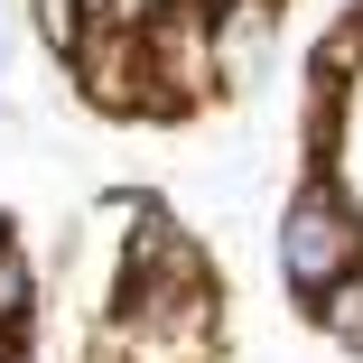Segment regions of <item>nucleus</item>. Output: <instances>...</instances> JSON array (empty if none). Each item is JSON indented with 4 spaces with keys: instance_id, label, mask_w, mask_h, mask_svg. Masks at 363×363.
I'll return each instance as SVG.
<instances>
[{
    "instance_id": "2",
    "label": "nucleus",
    "mask_w": 363,
    "mask_h": 363,
    "mask_svg": "<svg viewBox=\"0 0 363 363\" xmlns=\"http://www.w3.org/2000/svg\"><path fill=\"white\" fill-rule=\"evenodd\" d=\"M140 65H150V121H186L196 103H214V84H224L196 0H150V10H140Z\"/></svg>"
},
{
    "instance_id": "7",
    "label": "nucleus",
    "mask_w": 363,
    "mask_h": 363,
    "mask_svg": "<svg viewBox=\"0 0 363 363\" xmlns=\"http://www.w3.org/2000/svg\"><path fill=\"white\" fill-rule=\"evenodd\" d=\"M28 28H38L47 65H75L84 38H94V10H84V0H28Z\"/></svg>"
},
{
    "instance_id": "6",
    "label": "nucleus",
    "mask_w": 363,
    "mask_h": 363,
    "mask_svg": "<svg viewBox=\"0 0 363 363\" xmlns=\"http://www.w3.org/2000/svg\"><path fill=\"white\" fill-rule=\"evenodd\" d=\"M308 317H317V335H326L335 354H354V363H363V261H354L335 289H317V298H308Z\"/></svg>"
},
{
    "instance_id": "8",
    "label": "nucleus",
    "mask_w": 363,
    "mask_h": 363,
    "mask_svg": "<svg viewBox=\"0 0 363 363\" xmlns=\"http://www.w3.org/2000/svg\"><path fill=\"white\" fill-rule=\"evenodd\" d=\"M0 363H38V354H28V345H19V354H0Z\"/></svg>"
},
{
    "instance_id": "3",
    "label": "nucleus",
    "mask_w": 363,
    "mask_h": 363,
    "mask_svg": "<svg viewBox=\"0 0 363 363\" xmlns=\"http://www.w3.org/2000/svg\"><path fill=\"white\" fill-rule=\"evenodd\" d=\"M75 94L94 112H121V121H150V65H140V19H94L84 56H75Z\"/></svg>"
},
{
    "instance_id": "5",
    "label": "nucleus",
    "mask_w": 363,
    "mask_h": 363,
    "mask_svg": "<svg viewBox=\"0 0 363 363\" xmlns=\"http://www.w3.org/2000/svg\"><path fill=\"white\" fill-rule=\"evenodd\" d=\"M28 326H38V261L0 233V354L28 345Z\"/></svg>"
},
{
    "instance_id": "1",
    "label": "nucleus",
    "mask_w": 363,
    "mask_h": 363,
    "mask_svg": "<svg viewBox=\"0 0 363 363\" xmlns=\"http://www.w3.org/2000/svg\"><path fill=\"white\" fill-rule=\"evenodd\" d=\"M270 261H279V279H289V298H298V308L317 298V289H335V279L363 261V205L345 196L335 168H308V177H298V196L279 205Z\"/></svg>"
},
{
    "instance_id": "4",
    "label": "nucleus",
    "mask_w": 363,
    "mask_h": 363,
    "mask_svg": "<svg viewBox=\"0 0 363 363\" xmlns=\"http://www.w3.org/2000/svg\"><path fill=\"white\" fill-rule=\"evenodd\" d=\"M270 28H279V0H214V10H205L214 75H224V84H242V75H252V56L270 47Z\"/></svg>"
}]
</instances>
